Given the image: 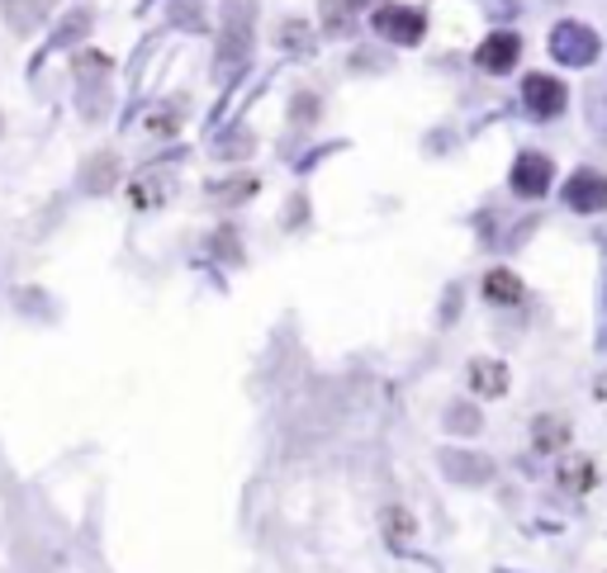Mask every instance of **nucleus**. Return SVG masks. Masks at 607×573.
Segmentation results:
<instances>
[{"label":"nucleus","instance_id":"obj_3","mask_svg":"<svg viewBox=\"0 0 607 573\" xmlns=\"http://www.w3.org/2000/svg\"><path fill=\"white\" fill-rule=\"evenodd\" d=\"M565 204H570L574 214H603V208H607V176L574 171L570 186H565Z\"/></svg>","mask_w":607,"mask_h":573},{"label":"nucleus","instance_id":"obj_9","mask_svg":"<svg viewBox=\"0 0 607 573\" xmlns=\"http://www.w3.org/2000/svg\"><path fill=\"white\" fill-rule=\"evenodd\" d=\"M565 441H570V426H565L560 417H541L536 422V446L541 450H560Z\"/></svg>","mask_w":607,"mask_h":573},{"label":"nucleus","instance_id":"obj_7","mask_svg":"<svg viewBox=\"0 0 607 573\" xmlns=\"http://www.w3.org/2000/svg\"><path fill=\"white\" fill-rule=\"evenodd\" d=\"M470 384L480 389V394H503V389H508V370H503L498 360H475L470 365Z\"/></svg>","mask_w":607,"mask_h":573},{"label":"nucleus","instance_id":"obj_11","mask_svg":"<svg viewBox=\"0 0 607 573\" xmlns=\"http://www.w3.org/2000/svg\"><path fill=\"white\" fill-rule=\"evenodd\" d=\"M390 531H394L399 540H404L408 531H413V521H408V512H390Z\"/></svg>","mask_w":607,"mask_h":573},{"label":"nucleus","instance_id":"obj_5","mask_svg":"<svg viewBox=\"0 0 607 573\" xmlns=\"http://www.w3.org/2000/svg\"><path fill=\"white\" fill-rule=\"evenodd\" d=\"M522 100H527V110L532 114H541V119H555V114L565 110V86L555 81V76H527Z\"/></svg>","mask_w":607,"mask_h":573},{"label":"nucleus","instance_id":"obj_4","mask_svg":"<svg viewBox=\"0 0 607 573\" xmlns=\"http://www.w3.org/2000/svg\"><path fill=\"white\" fill-rule=\"evenodd\" d=\"M513 190L527 194V200L546 194V190H551V156H541V152H522L518 162H513Z\"/></svg>","mask_w":607,"mask_h":573},{"label":"nucleus","instance_id":"obj_10","mask_svg":"<svg viewBox=\"0 0 607 573\" xmlns=\"http://www.w3.org/2000/svg\"><path fill=\"white\" fill-rule=\"evenodd\" d=\"M560 484H565V488H574V493L593 488V464H589V460H570V464L560 469Z\"/></svg>","mask_w":607,"mask_h":573},{"label":"nucleus","instance_id":"obj_2","mask_svg":"<svg viewBox=\"0 0 607 573\" xmlns=\"http://www.w3.org/2000/svg\"><path fill=\"white\" fill-rule=\"evenodd\" d=\"M376 29L390 38V43L399 48H408V43H418L422 29H428V20H422V10H408V5H384L376 10Z\"/></svg>","mask_w":607,"mask_h":573},{"label":"nucleus","instance_id":"obj_8","mask_svg":"<svg viewBox=\"0 0 607 573\" xmlns=\"http://www.w3.org/2000/svg\"><path fill=\"white\" fill-rule=\"evenodd\" d=\"M484 294L494 298V304H518L522 284H518V276H513V270H494V276L484 280Z\"/></svg>","mask_w":607,"mask_h":573},{"label":"nucleus","instance_id":"obj_6","mask_svg":"<svg viewBox=\"0 0 607 573\" xmlns=\"http://www.w3.org/2000/svg\"><path fill=\"white\" fill-rule=\"evenodd\" d=\"M518 58H522L518 34H489V38H484V48L475 52V62H480L484 72H508Z\"/></svg>","mask_w":607,"mask_h":573},{"label":"nucleus","instance_id":"obj_1","mask_svg":"<svg viewBox=\"0 0 607 573\" xmlns=\"http://www.w3.org/2000/svg\"><path fill=\"white\" fill-rule=\"evenodd\" d=\"M551 52L565 62V67H589L593 58H598V34L589 29V24H555L551 29Z\"/></svg>","mask_w":607,"mask_h":573}]
</instances>
